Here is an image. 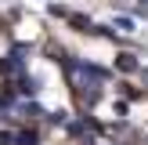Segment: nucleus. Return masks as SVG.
I'll list each match as a JSON object with an SVG mask.
<instances>
[{
	"mask_svg": "<svg viewBox=\"0 0 148 145\" xmlns=\"http://www.w3.org/2000/svg\"><path fill=\"white\" fill-rule=\"evenodd\" d=\"M145 4H148V0H145Z\"/></svg>",
	"mask_w": 148,
	"mask_h": 145,
	"instance_id": "nucleus-1",
	"label": "nucleus"
}]
</instances>
